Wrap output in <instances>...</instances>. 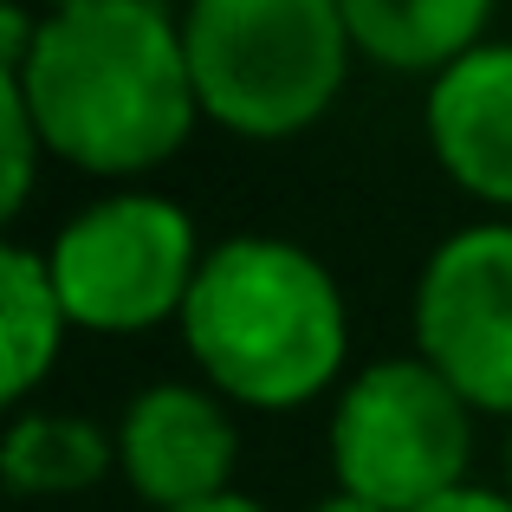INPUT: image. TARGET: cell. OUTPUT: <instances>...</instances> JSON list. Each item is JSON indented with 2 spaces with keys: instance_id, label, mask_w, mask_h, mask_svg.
<instances>
[{
  "instance_id": "cell-1",
  "label": "cell",
  "mask_w": 512,
  "mask_h": 512,
  "mask_svg": "<svg viewBox=\"0 0 512 512\" xmlns=\"http://www.w3.org/2000/svg\"><path fill=\"white\" fill-rule=\"evenodd\" d=\"M26 98L39 137L85 175H150L188 143L201 117L182 20L163 0H98L39 13L20 72H0Z\"/></svg>"
},
{
  "instance_id": "cell-2",
  "label": "cell",
  "mask_w": 512,
  "mask_h": 512,
  "mask_svg": "<svg viewBox=\"0 0 512 512\" xmlns=\"http://www.w3.org/2000/svg\"><path fill=\"white\" fill-rule=\"evenodd\" d=\"M175 325L214 396L266 415L325 396L350 357V312L331 266L279 234L214 240Z\"/></svg>"
},
{
  "instance_id": "cell-3",
  "label": "cell",
  "mask_w": 512,
  "mask_h": 512,
  "mask_svg": "<svg viewBox=\"0 0 512 512\" xmlns=\"http://www.w3.org/2000/svg\"><path fill=\"white\" fill-rule=\"evenodd\" d=\"M182 46L201 117L247 143L312 130L357 59L338 0H188Z\"/></svg>"
},
{
  "instance_id": "cell-4",
  "label": "cell",
  "mask_w": 512,
  "mask_h": 512,
  "mask_svg": "<svg viewBox=\"0 0 512 512\" xmlns=\"http://www.w3.org/2000/svg\"><path fill=\"white\" fill-rule=\"evenodd\" d=\"M467 461H474V409L422 357H376L338 389L331 409L338 493H357L383 512H422L441 493L467 487Z\"/></svg>"
},
{
  "instance_id": "cell-5",
  "label": "cell",
  "mask_w": 512,
  "mask_h": 512,
  "mask_svg": "<svg viewBox=\"0 0 512 512\" xmlns=\"http://www.w3.org/2000/svg\"><path fill=\"white\" fill-rule=\"evenodd\" d=\"M201 260L208 253L188 208L150 188L85 201L46 247L72 331H98V338H137L182 318Z\"/></svg>"
},
{
  "instance_id": "cell-6",
  "label": "cell",
  "mask_w": 512,
  "mask_h": 512,
  "mask_svg": "<svg viewBox=\"0 0 512 512\" xmlns=\"http://www.w3.org/2000/svg\"><path fill=\"white\" fill-rule=\"evenodd\" d=\"M415 357L480 415H512V221H474L415 279Z\"/></svg>"
},
{
  "instance_id": "cell-7",
  "label": "cell",
  "mask_w": 512,
  "mask_h": 512,
  "mask_svg": "<svg viewBox=\"0 0 512 512\" xmlns=\"http://www.w3.org/2000/svg\"><path fill=\"white\" fill-rule=\"evenodd\" d=\"M117 474L150 512H188L234 493L240 428L201 383H150L117 415Z\"/></svg>"
},
{
  "instance_id": "cell-8",
  "label": "cell",
  "mask_w": 512,
  "mask_h": 512,
  "mask_svg": "<svg viewBox=\"0 0 512 512\" xmlns=\"http://www.w3.org/2000/svg\"><path fill=\"white\" fill-rule=\"evenodd\" d=\"M422 137L461 195L512 208V39H487L428 85Z\"/></svg>"
},
{
  "instance_id": "cell-9",
  "label": "cell",
  "mask_w": 512,
  "mask_h": 512,
  "mask_svg": "<svg viewBox=\"0 0 512 512\" xmlns=\"http://www.w3.org/2000/svg\"><path fill=\"white\" fill-rule=\"evenodd\" d=\"M350 46L370 65L435 85L454 59L487 46V26L500 0H338Z\"/></svg>"
},
{
  "instance_id": "cell-10",
  "label": "cell",
  "mask_w": 512,
  "mask_h": 512,
  "mask_svg": "<svg viewBox=\"0 0 512 512\" xmlns=\"http://www.w3.org/2000/svg\"><path fill=\"white\" fill-rule=\"evenodd\" d=\"M117 474V435L78 409H20L0 441V480L20 500H72Z\"/></svg>"
},
{
  "instance_id": "cell-11",
  "label": "cell",
  "mask_w": 512,
  "mask_h": 512,
  "mask_svg": "<svg viewBox=\"0 0 512 512\" xmlns=\"http://www.w3.org/2000/svg\"><path fill=\"white\" fill-rule=\"evenodd\" d=\"M0 331H7L0 396L20 415L26 396L52 376V363H59V350H65V331H72L46 253H33L26 240H7V247H0Z\"/></svg>"
},
{
  "instance_id": "cell-12",
  "label": "cell",
  "mask_w": 512,
  "mask_h": 512,
  "mask_svg": "<svg viewBox=\"0 0 512 512\" xmlns=\"http://www.w3.org/2000/svg\"><path fill=\"white\" fill-rule=\"evenodd\" d=\"M39 156L46 150V137H39L33 111H26V98L0 78V214L7 221H20L26 201H33V175H39Z\"/></svg>"
},
{
  "instance_id": "cell-13",
  "label": "cell",
  "mask_w": 512,
  "mask_h": 512,
  "mask_svg": "<svg viewBox=\"0 0 512 512\" xmlns=\"http://www.w3.org/2000/svg\"><path fill=\"white\" fill-rule=\"evenodd\" d=\"M422 512H512V493L506 487H454V493H441L435 506H422Z\"/></svg>"
},
{
  "instance_id": "cell-14",
  "label": "cell",
  "mask_w": 512,
  "mask_h": 512,
  "mask_svg": "<svg viewBox=\"0 0 512 512\" xmlns=\"http://www.w3.org/2000/svg\"><path fill=\"white\" fill-rule=\"evenodd\" d=\"M188 512H266V506L247 500V493H221V500H201V506H188Z\"/></svg>"
},
{
  "instance_id": "cell-15",
  "label": "cell",
  "mask_w": 512,
  "mask_h": 512,
  "mask_svg": "<svg viewBox=\"0 0 512 512\" xmlns=\"http://www.w3.org/2000/svg\"><path fill=\"white\" fill-rule=\"evenodd\" d=\"M312 512H383V506H370V500H357V493H331V500H318Z\"/></svg>"
},
{
  "instance_id": "cell-16",
  "label": "cell",
  "mask_w": 512,
  "mask_h": 512,
  "mask_svg": "<svg viewBox=\"0 0 512 512\" xmlns=\"http://www.w3.org/2000/svg\"><path fill=\"white\" fill-rule=\"evenodd\" d=\"M33 7H46V13H72V7H98V0H33Z\"/></svg>"
},
{
  "instance_id": "cell-17",
  "label": "cell",
  "mask_w": 512,
  "mask_h": 512,
  "mask_svg": "<svg viewBox=\"0 0 512 512\" xmlns=\"http://www.w3.org/2000/svg\"><path fill=\"white\" fill-rule=\"evenodd\" d=\"M506 493H512V441H506Z\"/></svg>"
}]
</instances>
